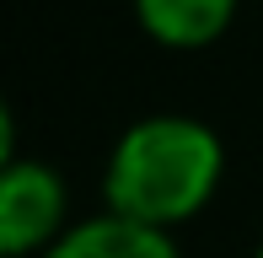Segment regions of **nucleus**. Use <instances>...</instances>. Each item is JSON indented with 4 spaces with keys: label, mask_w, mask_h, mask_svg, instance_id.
I'll use <instances>...</instances> for the list:
<instances>
[{
    "label": "nucleus",
    "mask_w": 263,
    "mask_h": 258,
    "mask_svg": "<svg viewBox=\"0 0 263 258\" xmlns=\"http://www.w3.org/2000/svg\"><path fill=\"white\" fill-rule=\"evenodd\" d=\"M43 258H183V253H177L172 231L145 226V220H129V215H118V210H102V215L70 220L65 237Z\"/></svg>",
    "instance_id": "nucleus-3"
},
{
    "label": "nucleus",
    "mask_w": 263,
    "mask_h": 258,
    "mask_svg": "<svg viewBox=\"0 0 263 258\" xmlns=\"http://www.w3.org/2000/svg\"><path fill=\"white\" fill-rule=\"evenodd\" d=\"M70 226L65 178L49 161H6L0 167V258H43Z\"/></svg>",
    "instance_id": "nucleus-2"
},
{
    "label": "nucleus",
    "mask_w": 263,
    "mask_h": 258,
    "mask_svg": "<svg viewBox=\"0 0 263 258\" xmlns=\"http://www.w3.org/2000/svg\"><path fill=\"white\" fill-rule=\"evenodd\" d=\"M253 258H263V242H258V253H253Z\"/></svg>",
    "instance_id": "nucleus-6"
},
{
    "label": "nucleus",
    "mask_w": 263,
    "mask_h": 258,
    "mask_svg": "<svg viewBox=\"0 0 263 258\" xmlns=\"http://www.w3.org/2000/svg\"><path fill=\"white\" fill-rule=\"evenodd\" d=\"M226 172L220 135L188 113H151L118 135L102 172L107 210L145 226H183L215 199Z\"/></svg>",
    "instance_id": "nucleus-1"
},
{
    "label": "nucleus",
    "mask_w": 263,
    "mask_h": 258,
    "mask_svg": "<svg viewBox=\"0 0 263 258\" xmlns=\"http://www.w3.org/2000/svg\"><path fill=\"white\" fill-rule=\"evenodd\" d=\"M135 16L161 49H204L236 16V0H135Z\"/></svg>",
    "instance_id": "nucleus-4"
},
{
    "label": "nucleus",
    "mask_w": 263,
    "mask_h": 258,
    "mask_svg": "<svg viewBox=\"0 0 263 258\" xmlns=\"http://www.w3.org/2000/svg\"><path fill=\"white\" fill-rule=\"evenodd\" d=\"M6 161H16V119H11V108L0 102V167Z\"/></svg>",
    "instance_id": "nucleus-5"
}]
</instances>
